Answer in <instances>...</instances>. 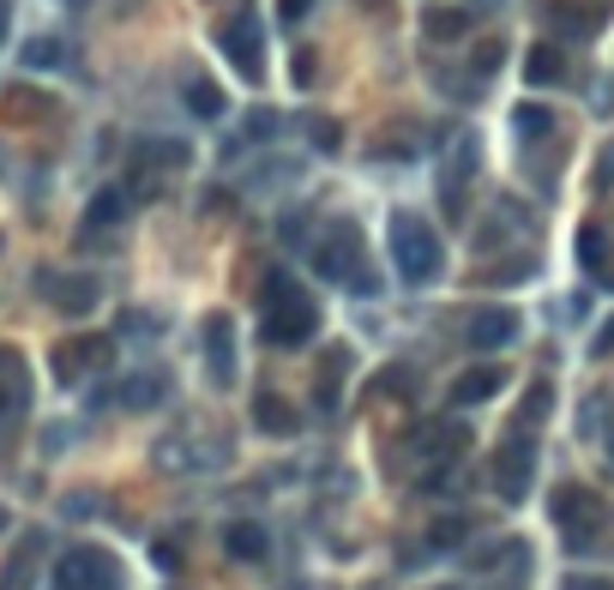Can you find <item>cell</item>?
<instances>
[{"mask_svg": "<svg viewBox=\"0 0 614 590\" xmlns=\"http://www.w3.org/2000/svg\"><path fill=\"white\" fill-rule=\"evenodd\" d=\"M314 272L326 284H343L355 296H374V272H367V248H362V224L350 217H331L314 241Z\"/></svg>", "mask_w": 614, "mask_h": 590, "instance_id": "obj_1", "label": "cell"}, {"mask_svg": "<svg viewBox=\"0 0 614 590\" xmlns=\"http://www.w3.org/2000/svg\"><path fill=\"white\" fill-rule=\"evenodd\" d=\"M260 331H265L272 350H301V343H314V331H319L314 296H301L289 277H272V284H265V319H260Z\"/></svg>", "mask_w": 614, "mask_h": 590, "instance_id": "obj_2", "label": "cell"}, {"mask_svg": "<svg viewBox=\"0 0 614 590\" xmlns=\"http://www.w3.org/2000/svg\"><path fill=\"white\" fill-rule=\"evenodd\" d=\"M392 260H398V277H404V284H434V277H440L446 253H440V236L428 229V217L392 211Z\"/></svg>", "mask_w": 614, "mask_h": 590, "instance_id": "obj_3", "label": "cell"}, {"mask_svg": "<svg viewBox=\"0 0 614 590\" xmlns=\"http://www.w3.org/2000/svg\"><path fill=\"white\" fill-rule=\"evenodd\" d=\"M549 512H554V525H561V537H566V549H573V554H590V549H597V537H602V525H609L602 494H597V488H585V482L554 488Z\"/></svg>", "mask_w": 614, "mask_h": 590, "instance_id": "obj_4", "label": "cell"}, {"mask_svg": "<svg viewBox=\"0 0 614 590\" xmlns=\"http://www.w3.org/2000/svg\"><path fill=\"white\" fill-rule=\"evenodd\" d=\"M54 590H121V561L97 542H73L54 561Z\"/></svg>", "mask_w": 614, "mask_h": 590, "instance_id": "obj_5", "label": "cell"}, {"mask_svg": "<svg viewBox=\"0 0 614 590\" xmlns=\"http://www.w3.org/2000/svg\"><path fill=\"white\" fill-rule=\"evenodd\" d=\"M488 482H494V494L506 500V506H518V500L530 494V482H536V440H530V428H518L512 440H500V452L488 459Z\"/></svg>", "mask_w": 614, "mask_h": 590, "instance_id": "obj_6", "label": "cell"}, {"mask_svg": "<svg viewBox=\"0 0 614 590\" xmlns=\"http://www.w3.org/2000/svg\"><path fill=\"white\" fill-rule=\"evenodd\" d=\"M217 42L223 54H229V66H236L248 85L265 79V37H260V18L253 13H236V18H223L217 25Z\"/></svg>", "mask_w": 614, "mask_h": 590, "instance_id": "obj_7", "label": "cell"}, {"mask_svg": "<svg viewBox=\"0 0 614 590\" xmlns=\"http://www.w3.org/2000/svg\"><path fill=\"white\" fill-rule=\"evenodd\" d=\"M109 362H115V338H66V343H54V355H49L61 386H79L85 374H103Z\"/></svg>", "mask_w": 614, "mask_h": 590, "instance_id": "obj_8", "label": "cell"}, {"mask_svg": "<svg viewBox=\"0 0 614 590\" xmlns=\"http://www.w3.org/2000/svg\"><path fill=\"white\" fill-rule=\"evenodd\" d=\"M205 374L217 392L236 386V319L229 314H205Z\"/></svg>", "mask_w": 614, "mask_h": 590, "instance_id": "obj_9", "label": "cell"}, {"mask_svg": "<svg viewBox=\"0 0 614 590\" xmlns=\"http://www.w3.org/2000/svg\"><path fill=\"white\" fill-rule=\"evenodd\" d=\"M518 331H524V319L512 314V307H476V314L464 319V338H471V350H483V355L518 343Z\"/></svg>", "mask_w": 614, "mask_h": 590, "instance_id": "obj_10", "label": "cell"}, {"mask_svg": "<svg viewBox=\"0 0 614 590\" xmlns=\"http://www.w3.org/2000/svg\"><path fill=\"white\" fill-rule=\"evenodd\" d=\"M37 284L49 289V302L61 307V314H91L97 296H103V284H97V277H85V272H42Z\"/></svg>", "mask_w": 614, "mask_h": 590, "instance_id": "obj_11", "label": "cell"}, {"mask_svg": "<svg viewBox=\"0 0 614 590\" xmlns=\"http://www.w3.org/2000/svg\"><path fill=\"white\" fill-rule=\"evenodd\" d=\"M471 170H476V139H458L452 158L440 163V205H446V217H464V187H471Z\"/></svg>", "mask_w": 614, "mask_h": 590, "instance_id": "obj_12", "label": "cell"}, {"mask_svg": "<svg viewBox=\"0 0 614 590\" xmlns=\"http://www.w3.org/2000/svg\"><path fill=\"white\" fill-rule=\"evenodd\" d=\"M500 386H506V367H500V362L464 367V374H458V380H452V404H458V410H471V404H488V398H494Z\"/></svg>", "mask_w": 614, "mask_h": 590, "instance_id": "obj_13", "label": "cell"}, {"mask_svg": "<svg viewBox=\"0 0 614 590\" xmlns=\"http://www.w3.org/2000/svg\"><path fill=\"white\" fill-rule=\"evenodd\" d=\"M127 187H103V193L91 199V211H85V241H97V236H109V229H121L127 224Z\"/></svg>", "mask_w": 614, "mask_h": 590, "instance_id": "obj_14", "label": "cell"}, {"mask_svg": "<svg viewBox=\"0 0 614 590\" xmlns=\"http://www.w3.org/2000/svg\"><path fill=\"white\" fill-rule=\"evenodd\" d=\"M554 127H561V121H554L549 103H518L512 109V133H518L524 151H542V145L554 139Z\"/></svg>", "mask_w": 614, "mask_h": 590, "instance_id": "obj_15", "label": "cell"}, {"mask_svg": "<svg viewBox=\"0 0 614 590\" xmlns=\"http://www.w3.org/2000/svg\"><path fill=\"white\" fill-rule=\"evenodd\" d=\"M163 398H170V374H158V367H145V374H127L121 380V410H158Z\"/></svg>", "mask_w": 614, "mask_h": 590, "instance_id": "obj_16", "label": "cell"}, {"mask_svg": "<svg viewBox=\"0 0 614 590\" xmlns=\"http://www.w3.org/2000/svg\"><path fill=\"white\" fill-rule=\"evenodd\" d=\"M223 549H229V561L260 566L265 554H272V537H265V525H253V518H236V525L223 530Z\"/></svg>", "mask_w": 614, "mask_h": 590, "instance_id": "obj_17", "label": "cell"}, {"mask_svg": "<svg viewBox=\"0 0 614 590\" xmlns=\"http://www.w3.org/2000/svg\"><path fill=\"white\" fill-rule=\"evenodd\" d=\"M422 145H428V133H422L416 121H392V127H379V133H374V158L404 163V158H416Z\"/></svg>", "mask_w": 614, "mask_h": 590, "instance_id": "obj_18", "label": "cell"}, {"mask_svg": "<svg viewBox=\"0 0 614 590\" xmlns=\"http://www.w3.org/2000/svg\"><path fill=\"white\" fill-rule=\"evenodd\" d=\"M253 422H260V434H272V440H289V434L301 428L296 404H289V398H277V392H260V398H253Z\"/></svg>", "mask_w": 614, "mask_h": 590, "instance_id": "obj_19", "label": "cell"}, {"mask_svg": "<svg viewBox=\"0 0 614 590\" xmlns=\"http://www.w3.org/2000/svg\"><path fill=\"white\" fill-rule=\"evenodd\" d=\"M37 561H42V537H25L13 549V561L0 566V590H30L37 585Z\"/></svg>", "mask_w": 614, "mask_h": 590, "instance_id": "obj_20", "label": "cell"}, {"mask_svg": "<svg viewBox=\"0 0 614 590\" xmlns=\"http://www.w3.org/2000/svg\"><path fill=\"white\" fill-rule=\"evenodd\" d=\"M471 25H476V7H428V18H422L428 42H458Z\"/></svg>", "mask_w": 614, "mask_h": 590, "instance_id": "obj_21", "label": "cell"}, {"mask_svg": "<svg viewBox=\"0 0 614 590\" xmlns=\"http://www.w3.org/2000/svg\"><path fill=\"white\" fill-rule=\"evenodd\" d=\"M524 79H530V85H561V79H566L561 42H536V49L524 54Z\"/></svg>", "mask_w": 614, "mask_h": 590, "instance_id": "obj_22", "label": "cell"}, {"mask_svg": "<svg viewBox=\"0 0 614 590\" xmlns=\"http://www.w3.org/2000/svg\"><path fill=\"white\" fill-rule=\"evenodd\" d=\"M578 260H585V272H597L602 284L614 289V265H609V229H602V224H585V229H578Z\"/></svg>", "mask_w": 614, "mask_h": 590, "instance_id": "obj_23", "label": "cell"}, {"mask_svg": "<svg viewBox=\"0 0 614 590\" xmlns=\"http://www.w3.org/2000/svg\"><path fill=\"white\" fill-rule=\"evenodd\" d=\"M554 416V386L549 380H530L524 386V404H518V416H512V428H542V422Z\"/></svg>", "mask_w": 614, "mask_h": 590, "instance_id": "obj_24", "label": "cell"}, {"mask_svg": "<svg viewBox=\"0 0 614 590\" xmlns=\"http://www.w3.org/2000/svg\"><path fill=\"white\" fill-rule=\"evenodd\" d=\"M0 392L13 398V410L30 404V374H25V355L18 350H0Z\"/></svg>", "mask_w": 614, "mask_h": 590, "instance_id": "obj_25", "label": "cell"}, {"mask_svg": "<svg viewBox=\"0 0 614 590\" xmlns=\"http://www.w3.org/2000/svg\"><path fill=\"white\" fill-rule=\"evenodd\" d=\"M187 109H193L199 121H217V115H223V91H217L211 79H199V73H193V79H187Z\"/></svg>", "mask_w": 614, "mask_h": 590, "instance_id": "obj_26", "label": "cell"}, {"mask_svg": "<svg viewBox=\"0 0 614 590\" xmlns=\"http://www.w3.org/2000/svg\"><path fill=\"white\" fill-rule=\"evenodd\" d=\"M18 61L37 66V73H42V66H66V42H61V37H30Z\"/></svg>", "mask_w": 614, "mask_h": 590, "instance_id": "obj_27", "label": "cell"}, {"mask_svg": "<svg viewBox=\"0 0 614 590\" xmlns=\"http://www.w3.org/2000/svg\"><path fill=\"white\" fill-rule=\"evenodd\" d=\"M277 127H284V121H277V115H272V109H260V115H248V127H241V133H236V139H229V158H236V151H248V145H253V139H272V133H277Z\"/></svg>", "mask_w": 614, "mask_h": 590, "instance_id": "obj_28", "label": "cell"}, {"mask_svg": "<svg viewBox=\"0 0 614 590\" xmlns=\"http://www.w3.org/2000/svg\"><path fill=\"white\" fill-rule=\"evenodd\" d=\"M464 530H471V518H440V525L428 530V554H446L464 542Z\"/></svg>", "mask_w": 614, "mask_h": 590, "instance_id": "obj_29", "label": "cell"}, {"mask_svg": "<svg viewBox=\"0 0 614 590\" xmlns=\"http://www.w3.org/2000/svg\"><path fill=\"white\" fill-rule=\"evenodd\" d=\"M410 386H416V367H386V374H374V392H386V398H410Z\"/></svg>", "mask_w": 614, "mask_h": 590, "instance_id": "obj_30", "label": "cell"}, {"mask_svg": "<svg viewBox=\"0 0 614 590\" xmlns=\"http://www.w3.org/2000/svg\"><path fill=\"white\" fill-rule=\"evenodd\" d=\"M518 277H530V260H524V253H518V260H506V265H488L483 284L494 289V284H518Z\"/></svg>", "mask_w": 614, "mask_h": 590, "instance_id": "obj_31", "label": "cell"}, {"mask_svg": "<svg viewBox=\"0 0 614 590\" xmlns=\"http://www.w3.org/2000/svg\"><path fill=\"white\" fill-rule=\"evenodd\" d=\"M308 139H314V145H319V151H338V139H343V133H338V121H326V115H314V121H308Z\"/></svg>", "mask_w": 614, "mask_h": 590, "instance_id": "obj_32", "label": "cell"}, {"mask_svg": "<svg viewBox=\"0 0 614 590\" xmlns=\"http://www.w3.org/2000/svg\"><path fill=\"white\" fill-rule=\"evenodd\" d=\"M590 187H597V193H609V187H614V145H602V158H597V175H590Z\"/></svg>", "mask_w": 614, "mask_h": 590, "instance_id": "obj_33", "label": "cell"}, {"mask_svg": "<svg viewBox=\"0 0 614 590\" xmlns=\"http://www.w3.org/2000/svg\"><path fill=\"white\" fill-rule=\"evenodd\" d=\"M277 13H284V25H301V18L314 13V0H277Z\"/></svg>", "mask_w": 614, "mask_h": 590, "instance_id": "obj_34", "label": "cell"}, {"mask_svg": "<svg viewBox=\"0 0 614 590\" xmlns=\"http://www.w3.org/2000/svg\"><path fill=\"white\" fill-rule=\"evenodd\" d=\"M158 326H163L158 314H127V319H121V331H158Z\"/></svg>", "mask_w": 614, "mask_h": 590, "instance_id": "obj_35", "label": "cell"}, {"mask_svg": "<svg viewBox=\"0 0 614 590\" xmlns=\"http://www.w3.org/2000/svg\"><path fill=\"white\" fill-rule=\"evenodd\" d=\"M566 590H614V585H609V578H590V573H573V578H566Z\"/></svg>", "mask_w": 614, "mask_h": 590, "instance_id": "obj_36", "label": "cell"}, {"mask_svg": "<svg viewBox=\"0 0 614 590\" xmlns=\"http://www.w3.org/2000/svg\"><path fill=\"white\" fill-rule=\"evenodd\" d=\"M97 506H103L97 494H73V500H66V512H73V518H85V512H97Z\"/></svg>", "mask_w": 614, "mask_h": 590, "instance_id": "obj_37", "label": "cell"}, {"mask_svg": "<svg viewBox=\"0 0 614 590\" xmlns=\"http://www.w3.org/2000/svg\"><path fill=\"white\" fill-rule=\"evenodd\" d=\"M151 561H158V566H163V573H175V566H181V554H175V549H170V542H158V549H151Z\"/></svg>", "mask_w": 614, "mask_h": 590, "instance_id": "obj_38", "label": "cell"}, {"mask_svg": "<svg viewBox=\"0 0 614 590\" xmlns=\"http://www.w3.org/2000/svg\"><path fill=\"white\" fill-rule=\"evenodd\" d=\"M296 79H301V85L314 79V49H301V54H296Z\"/></svg>", "mask_w": 614, "mask_h": 590, "instance_id": "obj_39", "label": "cell"}, {"mask_svg": "<svg viewBox=\"0 0 614 590\" xmlns=\"http://www.w3.org/2000/svg\"><path fill=\"white\" fill-rule=\"evenodd\" d=\"M590 350H597V355H614V319L597 331V343H590Z\"/></svg>", "mask_w": 614, "mask_h": 590, "instance_id": "obj_40", "label": "cell"}, {"mask_svg": "<svg viewBox=\"0 0 614 590\" xmlns=\"http://www.w3.org/2000/svg\"><path fill=\"white\" fill-rule=\"evenodd\" d=\"M7 30H13V7L0 0V42H7Z\"/></svg>", "mask_w": 614, "mask_h": 590, "instance_id": "obj_41", "label": "cell"}, {"mask_svg": "<svg viewBox=\"0 0 614 590\" xmlns=\"http://www.w3.org/2000/svg\"><path fill=\"white\" fill-rule=\"evenodd\" d=\"M13 416H18V410H13V398L0 392V428H7V422H13Z\"/></svg>", "mask_w": 614, "mask_h": 590, "instance_id": "obj_42", "label": "cell"}, {"mask_svg": "<svg viewBox=\"0 0 614 590\" xmlns=\"http://www.w3.org/2000/svg\"><path fill=\"white\" fill-rule=\"evenodd\" d=\"M7 525H13V518H7V506H0V530H7Z\"/></svg>", "mask_w": 614, "mask_h": 590, "instance_id": "obj_43", "label": "cell"}, {"mask_svg": "<svg viewBox=\"0 0 614 590\" xmlns=\"http://www.w3.org/2000/svg\"><path fill=\"white\" fill-rule=\"evenodd\" d=\"M66 7H91V0H66Z\"/></svg>", "mask_w": 614, "mask_h": 590, "instance_id": "obj_44", "label": "cell"}]
</instances>
